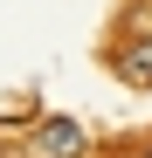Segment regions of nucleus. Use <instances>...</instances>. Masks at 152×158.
I'll return each instance as SVG.
<instances>
[{
	"instance_id": "f257e3e1",
	"label": "nucleus",
	"mask_w": 152,
	"mask_h": 158,
	"mask_svg": "<svg viewBox=\"0 0 152 158\" xmlns=\"http://www.w3.org/2000/svg\"><path fill=\"white\" fill-rule=\"evenodd\" d=\"M28 158H83V124L76 117H42L35 138H28Z\"/></svg>"
},
{
	"instance_id": "f03ea898",
	"label": "nucleus",
	"mask_w": 152,
	"mask_h": 158,
	"mask_svg": "<svg viewBox=\"0 0 152 158\" xmlns=\"http://www.w3.org/2000/svg\"><path fill=\"white\" fill-rule=\"evenodd\" d=\"M118 76L132 89H152V35H132V41L118 48Z\"/></svg>"
},
{
	"instance_id": "7ed1b4c3",
	"label": "nucleus",
	"mask_w": 152,
	"mask_h": 158,
	"mask_svg": "<svg viewBox=\"0 0 152 158\" xmlns=\"http://www.w3.org/2000/svg\"><path fill=\"white\" fill-rule=\"evenodd\" d=\"M145 158H152V151H145Z\"/></svg>"
}]
</instances>
